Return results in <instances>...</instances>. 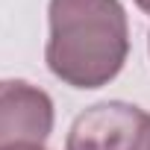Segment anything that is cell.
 Listing matches in <instances>:
<instances>
[{
    "label": "cell",
    "mask_w": 150,
    "mask_h": 150,
    "mask_svg": "<svg viewBox=\"0 0 150 150\" xmlns=\"http://www.w3.org/2000/svg\"><path fill=\"white\" fill-rule=\"evenodd\" d=\"M68 150H150V115L121 100L97 103L71 124Z\"/></svg>",
    "instance_id": "obj_2"
},
{
    "label": "cell",
    "mask_w": 150,
    "mask_h": 150,
    "mask_svg": "<svg viewBox=\"0 0 150 150\" xmlns=\"http://www.w3.org/2000/svg\"><path fill=\"white\" fill-rule=\"evenodd\" d=\"M6 150H44L41 144H15V147H6Z\"/></svg>",
    "instance_id": "obj_4"
},
{
    "label": "cell",
    "mask_w": 150,
    "mask_h": 150,
    "mask_svg": "<svg viewBox=\"0 0 150 150\" xmlns=\"http://www.w3.org/2000/svg\"><path fill=\"white\" fill-rule=\"evenodd\" d=\"M53 129V100L24 80H0V150L44 144Z\"/></svg>",
    "instance_id": "obj_3"
},
{
    "label": "cell",
    "mask_w": 150,
    "mask_h": 150,
    "mask_svg": "<svg viewBox=\"0 0 150 150\" xmlns=\"http://www.w3.org/2000/svg\"><path fill=\"white\" fill-rule=\"evenodd\" d=\"M129 53L127 15L118 0H50L47 68L74 88H100Z\"/></svg>",
    "instance_id": "obj_1"
},
{
    "label": "cell",
    "mask_w": 150,
    "mask_h": 150,
    "mask_svg": "<svg viewBox=\"0 0 150 150\" xmlns=\"http://www.w3.org/2000/svg\"><path fill=\"white\" fill-rule=\"evenodd\" d=\"M135 3H138V6L144 9V12H150V0H135Z\"/></svg>",
    "instance_id": "obj_5"
}]
</instances>
